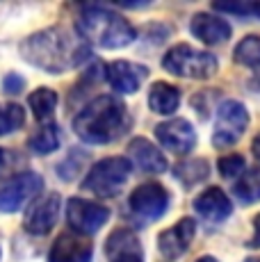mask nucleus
<instances>
[{"mask_svg":"<svg viewBox=\"0 0 260 262\" xmlns=\"http://www.w3.org/2000/svg\"><path fill=\"white\" fill-rule=\"evenodd\" d=\"M18 50L28 64L53 75L71 71L82 62H87L92 55L89 43L80 34L59 28V25L30 34L28 39L21 41Z\"/></svg>","mask_w":260,"mask_h":262,"instance_id":"f257e3e1","label":"nucleus"},{"mask_svg":"<svg viewBox=\"0 0 260 262\" xmlns=\"http://www.w3.org/2000/svg\"><path fill=\"white\" fill-rule=\"evenodd\" d=\"M28 146L32 153L48 155L59 148V128L55 123H41V128L34 130V135L28 139Z\"/></svg>","mask_w":260,"mask_h":262,"instance_id":"4be33fe9","label":"nucleus"},{"mask_svg":"<svg viewBox=\"0 0 260 262\" xmlns=\"http://www.w3.org/2000/svg\"><path fill=\"white\" fill-rule=\"evenodd\" d=\"M26 160H23L21 153H14V150H5L0 148V178H7V176H16V169L18 164H23Z\"/></svg>","mask_w":260,"mask_h":262,"instance_id":"bb28decb","label":"nucleus"},{"mask_svg":"<svg viewBox=\"0 0 260 262\" xmlns=\"http://www.w3.org/2000/svg\"><path fill=\"white\" fill-rule=\"evenodd\" d=\"M251 16L260 18V3H251Z\"/></svg>","mask_w":260,"mask_h":262,"instance_id":"2f4dec72","label":"nucleus"},{"mask_svg":"<svg viewBox=\"0 0 260 262\" xmlns=\"http://www.w3.org/2000/svg\"><path fill=\"white\" fill-rule=\"evenodd\" d=\"M28 105L39 123H53V114L57 107V94L48 87H39L28 96Z\"/></svg>","mask_w":260,"mask_h":262,"instance_id":"aec40b11","label":"nucleus"},{"mask_svg":"<svg viewBox=\"0 0 260 262\" xmlns=\"http://www.w3.org/2000/svg\"><path fill=\"white\" fill-rule=\"evenodd\" d=\"M244 171H247V160L242 155H226V158L219 160V173L224 178H228V180L240 178Z\"/></svg>","mask_w":260,"mask_h":262,"instance_id":"a878e982","label":"nucleus"},{"mask_svg":"<svg viewBox=\"0 0 260 262\" xmlns=\"http://www.w3.org/2000/svg\"><path fill=\"white\" fill-rule=\"evenodd\" d=\"M130 128V114L117 96H96L73 119V130L87 144H110Z\"/></svg>","mask_w":260,"mask_h":262,"instance_id":"f03ea898","label":"nucleus"},{"mask_svg":"<svg viewBox=\"0 0 260 262\" xmlns=\"http://www.w3.org/2000/svg\"><path fill=\"white\" fill-rule=\"evenodd\" d=\"M249 125V112L240 100H224L214 119L212 144L214 148H228L244 135Z\"/></svg>","mask_w":260,"mask_h":262,"instance_id":"423d86ee","label":"nucleus"},{"mask_svg":"<svg viewBox=\"0 0 260 262\" xmlns=\"http://www.w3.org/2000/svg\"><path fill=\"white\" fill-rule=\"evenodd\" d=\"M107 262H144V251L130 228H117L105 242Z\"/></svg>","mask_w":260,"mask_h":262,"instance_id":"2eb2a0df","label":"nucleus"},{"mask_svg":"<svg viewBox=\"0 0 260 262\" xmlns=\"http://www.w3.org/2000/svg\"><path fill=\"white\" fill-rule=\"evenodd\" d=\"M194 233H197V221L189 219V216H183L176 226L160 233V239H158L160 253L167 260L181 258V255H185V251L189 249V244H192Z\"/></svg>","mask_w":260,"mask_h":262,"instance_id":"4468645a","label":"nucleus"},{"mask_svg":"<svg viewBox=\"0 0 260 262\" xmlns=\"http://www.w3.org/2000/svg\"><path fill=\"white\" fill-rule=\"evenodd\" d=\"M94 244L78 233H62L48 251V262H92Z\"/></svg>","mask_w":260,"mask_h":262,"instance_id":"ddd939ff","label":"nucleus"},{"mask_svg":"<svg viewBox=\"0 0 260 262\" xmlns=\"http://www.w3.org/2000/svg\"><path fill=\"white\" fill-rule=\"evenodd\" d=\"M244 262H260V258H247Z\"/></svg>","mask_w":260,"mask_h":262,"instance_id":"72a5a7b5","label":"nucleus"},{"mask_svg":"<svg viewBox=\"0 0 260 262\" xmlns=\"http://www.w3.org/2000/svg\"><path fill=\"white\" fill-rule=\"evenodd\" d=\"M128 158L130 164H135L144 173H164L167 171V158L162 155V150L144 137H135L128 144Z\"/></svg>","mask_w":260,"mask_h":262,"instance_id":"f3484780","label":"nucleus"},{"mask_svg":"<svg viewBox=\"0 0 260 262\" xmlns=\"http://www.w3.org/2000/svg\"><path fill=\"white\" fill-rule=\"evenodd\" d=\"M23 89H26V78H21L18 73L5 75V80H3V92L5 94L14 96V94H21Z\"/></svg>","mask_w":260,"mask_h":262,"instance_id":"c85d7f7f","label":"nucleus"},{"mask_svg":"<svg viewBox=\"0 0 260 262\" xmlns=\"http://www.w3.org/2000/svg\"><path fill=\"white\" fill-rule=\"evenodd\" d=\"M158 142L174 155H187L197 146V130L187 119H171L156 125Z\"/></svg>","mask_w":260,"mask_h":262,"instance_id":"9d476101","label":"nucleus"},{"mask_svg":"<svg viewBox=\"0 0 260 262\" xmlns=\"http://www.w3.org/2000/svg\"><path fill=\"white\" fill-rule=\"evenodd\" d=\"M162 67L178 78L206 80L217 73L219 64L217 57L206 53V50H197L189 43H178V46L167 50V55L162 57Z\"/></svg>","mask_w":260,"mask_h":262,"instance_id":"20e7f679","label":"nucleus"},{"mask_svg":"<svg viewBox=\"0 0 260 262\" xmlns=\"http://www.w3.org/2000/svg\"><path fill=\"white\" fill-rule=\"evenodd\" d=\"M189 32L203 41L206 46H219V43L231 39V25L224 21L222 16H214L208 12H199L189 21Z\"/></svg>","mask_w":260,"mask_h":262,"instance_id":"dca6fc26","label":"nucleus"},{"mask_svg":"<svg viewBox=\"0 0 260 262\" xmlns=\"http://www.w3.org/2000/svg\"><path fill=\"white\" fill-rule=\"evenodd\" d=\"M78 34L87 43L98 48L117 50L126 48L137 39V32L121 14L112 12L107 7H84L78 16Z\"/></svg>","mask_w":260,"mask_h":262,"instance_id":"7ed1b4c3","label":"nucleus"},{"mask_svg":"<svg viewBox=\"0 0 260 262\" xmlns=\"http://www.w3.org/2000/svg\"><path fill=\"white\" fill-rule=\"evenodd\" d=\"M110 219V210L101 203L94 201H84V199H71L67 203V221L69 228L78 235H94L107 224Z\"/></svg>","mask_w":260,"mask_h":262,"instance_id":"1a4fd4ad","label":"nucleus"},{"mask_svg":"<svg viewBox=\"0 0 260 262\" xmlns=\"http://www.w3.org/2000/svg\"><path fill=\"white\" fill-rule=\"evenodd\" d=\"M197 262H219L217 258H212V255H203V258H199Z\"/></svg>","mask_w":260,"mask_h":262,"instance_id":"473e14b6","label":"nucleus"},{"mask_svg":"<svg viewBox=\"0 0 260 262\" xmlns=\"http://www.w3.org/2000/svg\"><path fill=\"white\" fill-rule=\"evenodd\" d=\"M174 176L185 185V187H192V185H199L203 180H208L210 176V167L206 160H189V162H181L176 169H174Z\"/></svg>","mask_w":260,"mask_h":262,"instance_id":"5701e85b","label":"nucleus"},{"mask_svg":"<svg viewBox=\"0 0 260 262\" xmlns=\"http://www.w3.org/2000/svg\"><path fill=\"white\" fill-rule=\"evenodd\" d=\"M26 125V110L16 103L0 105V137L12 135Z\"/></svg>","mask_w":260,"mask_h":262,"instance_id":"b1692460","label":"nucleus"},{"mask_svg":"<svg viewBox=\"0 0 260 262\" xmlns=\"http://www.w3.org/2000/svg\"><path fill=\"white\" fill-rule=\"evenodd\" d=\"M235 62L251 69L253 78L260 84V37L258 34H249V37H244L235 46Z\"/></svg>","mask_w":260,"mask_h":262,"instance_id":"412c9836","label":"nucleus"},{"mask_svg":"<svg viewBox=\"0 0 260 262\" xmlns=\"http://www.w3.org/2000/svg\"><path fill=\"white\" fill-rule=\"evenodd\" d=\"M169 201H171V196L164 189V185L151 180V183H142L139 187L133 189L128 205H130V212L139 216L142 221H156L167 212Z\"/></svg>","mask_w":260,"mask_h":262,"instance_id":"6e6552de","label":"nucleus"},{"mask_svg":"<svg viewBox=\"0 0 260 262\" xmlns=\"http://www.w3.org/2000/svg\"><path fill=\"white\" fill-rule=\"evenodd\" d=\"M78 153H80V150H73V153H69V158L64 160V162H59L57 173L62 176L64 180H73V178H76V176H78V171L82 169V164H80V160H87V153H84L80 160H76V158H78Z\"/></svg>","mask_w":260,"mask_h":262,"instance_id":"cd10ccee","label":"nucleus"},{"mask_svg":"<svg viewBox=\"0 0 260 262\" xmlns=\"http://www.w3.org/2000/svg\"><path fill=\"white\" fill-rule=\"evenodd\" d=\"M251 246H260V214L253 219V239L249 242Z\"/></svg>","mask_w":260,"mask_h":262,"instance_id":"c756f323","label":"nucleus"},{"mask_svg":"<svg viewBox=\"0 0 260 262\" xmlns=\"http://www.w3.org/2000/svg\"><path fill=\"white\" fill-rule=\"evenodd\" d=\"M44 189V178L34 171H21L0 187V212H18L30 201L39 199Z\"/></svg>","mask_w":260,"mask_h":262,"instance_id":"0eeeda50","label":"nucleus"},{"mask_svg":"<svg viewBox=\"0 0 260 262\" xmlns=\"http://www.w3.org/2000/svg\"><path fill=\"white\" fill-rule=\"evenodd\" d=\"M251 150H253V155H256V160L260 162V135H256V139H253V144H251Z\"/></svg>","mask_w":260,"mask_h":262,"instance_id":"7c9ffc66","label":"nucleus"},{"mask_svg":"<svg viewBox=\"0 0 260 262\" xmlns=\"http://www.w3.org/2000/svg\"><path fill=\"white\" fill-rule=\"evenodd\" d=\"M178 105H181V92L174 84L156 82L151 87V92H148V107L156 114L169 117V114H174L178 110Z\"/></svg>","mask_w":260,"mask_h":262,"instance_id":"6ab92c4d","label":"nucleus"},{"mask_svg":"<svg viewBox=\"0 0 260 262\" xmlns=\"http://www.w3.org/2000/svg\"><path fill=\"white\" fill-rule=\"evenodd\" d=\"M235 194L244 201V203H256L260 199V169L244 171V178L235 185Z\"/></svg>","mask_w":260,"mask_h":262,"instance_id":"393cba45","label":"nucleus"},{"mask_svg":"<svg viewBox=\"0 0 260 262\" xmlns=\"http://www.w3.org/2000/svg\"><path fill=\"white\" fill-rule=\"evenodd\" d=\"M130 173H133V164L128 158H105L101 162H96L89 173L84 176L82 187L92 191L94 196L101 199H112L123 189V185L128 183Z\"/></svg>","mask_w":260,"mask_h":262,"instance_id":"39448f33","label":"nucleus"},{"mask_svg":"<svg viewBox=\"0 0 260 262\" xmlns=\"http://www.w3.org/2000/svg\"><path fill=\"white\" fill-rule=\"evenodd\" d=\"M146 78H148V69L137 62L117 59V62L105 67V80L117 94H135Z\"/></svg>","mask_w":260,"mask_h":262,"instance_id":"f8f14e48","label":"nucleus"},{"mask_svg":"<svg viewBox=\"0 0 260 262\" xmlns=\"http://www.w3.org/2000/svg\"><path fill=\"white\" fill-rule=\"evenodd\" d=\"M194 210L206 221L219 224V221H224L226 216H231L233 203L219 187H208L206 191H201V194L194 199Z\"/></svg>","mask_w":260,"mask_h":262,"instance_id":"a211bd4d","label":"nucleus"},{"mask_svg":"<svg viewBox=\"0 0 260 262\" xmlns=\"http://www.w3.org/2000/svg\"><path fill=\"white\" fill-rule=\"evenodd\" d=\"M59 208H62V196L59 194H46L41 199H34L32 205L28 208L26 219H23V228L30 235H46L57 224Z\"/></svg>","mask_w":260,"mask_h":262,"instance_id":"9b49d317","label":"nucleus"}]
</instances>
